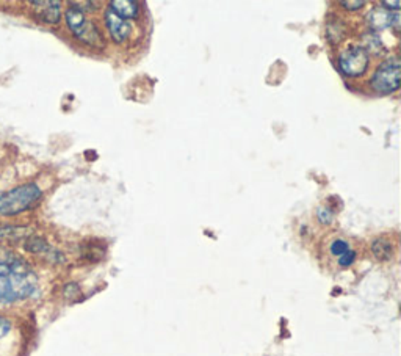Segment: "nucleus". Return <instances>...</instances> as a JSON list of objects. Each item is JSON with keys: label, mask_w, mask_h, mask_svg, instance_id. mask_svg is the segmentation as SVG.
<instances>
[{"label": "nucleus", "mask_w": 401, "mask_h": 356, "mask_svg": "<svg viewBox=\"0 0 401 356\" xmlns=\"http://www.w3.org/2000/svg\"><path fill=\"white\" fill-rule=\"evenodd\" d=\"M33 13L44 24H57L61 17V5L60 2H33Z\"/></svg>", "instance_id": "obj_7"}, {"label": "nucleus", "mask_w": 401, "mask_h": 356, "mask_svg": "<svg viewBox=\"0 0 401 356\" xmlns=\"http://www.w3.org/2000/svg\"><path fill=\"white\" fill-rule=\"evenodd\" d=\"M369 52L360 46H350L340 55V69L348 77H359L369 68Z\"/></svg>", "instance_id": "obj_5"}, {"label": "nucleus", "mask_w": 401, "mask_h": 356, "mask_svg": "<svg viewBox=\"0 0 401 356\" xmlns=\"http://www.w3.org/2000/svg\"><path fill=\"white\" fill-rule=\"evenodd\" d=\"M371 253H373L375 258L380 261H391L393 256L392 243L386 241V238H376V241L371 243Z\"/></svg>", "instance_id": "obj_11"}, {"label": "nucleus", "mask_w": 401, "mask_h": 356, "mask_svg": "<svg viewBox=\"0 0 401 356\" xmlns=\"http://www.w3.org/2000/svg\"><path fill=\"white\" fill-rule=\"evenodd\" d=\"M326 35H328V39H331V38H333V35H335V37H334V44L339 43V41L342 38H344L345 28H344V26H342L340 19H335V22H331V21L328 22Z\"/></svg>", "instance_id": "obj_12"}, {"label": "nucleus", "mask_w": 401, "mask_h": 356, "mask_svg": "<svg viewBox=\"0 0 401 356\" xmlns=\"http://www.w3.org/2000/svg\"><path fill=\"white\" fill-rule=\"evenodd\" d=\"M354 259H356V253H354L353 250H350L344 256H340V258H339V264L342 267H350L353 264V262H354Z\"/></svg>", "instance_id": "obj_14"}, {"label": "nucleus", "mask_w": 401, "mask_h": 356, "mask_svg": "<svg viewBox=\"0 0 401 356\" xmlns=\"http://www.w3.org/2000/svg\"><path fill=\"white\" fill-rule=\"evenodd\" d=\"M77 295H80L79 285H77V284H74V283L68 284L66 288H65V297H66V299L72 300V299H75V297H77Z\"/></svg>", "instance_id": "obj_15"}, {"label": "nucleus", "mask_w": 401, "mask_h": 356, "mask_svg": "<svg viewBox=\"0 0 401 356\" xmlns=\"http://www.w3.org/2000/svg\"><path fill=\"white\" fill-rule=\"evenodd\" d=\"M382 7H387L386 10H393L397 11L400 8V2H381Z\"/></svg>", "instance_id": "obj_19"}, {"label": "nucleus", "mask_w": 401, "mask_h": 356, "mask_svg": "<svg viewBox=\"0 0 401 356\" xmlns=\"http://www.w3.org/2000/svg\"><path fill=\"white\" fill-rule=\"evenodd\" d=\"M66 24L69 30L79 41H82L86 46H92V48H102L104 39L101 37V32L97 27L85 16V13L80 8L75 7L71 2L69 8L66 10Z\"/></svg>", "instance_id": "obj_3"}, {"label": "nucleus", "mask_w": 401, "mask_h": 356, "mask_svg": "<svg viewBox=\"0 0 401 356\" xmlns=\"http://www.w3.org/2000/svg\"><path fill=\"white\" fill-rule=\"evenodd\" d=\"M350 250H351L350 245H348L345 241H334L333 243H331V253L337 256V258L344 256Z\"/></svg>", "instance_id": "obj_13"}, {"label": "nucleus", "mask_w": 401, "mask_h": 356, "mask_svg": "<svg viewBox=\"0 0 401 356\" xmlns=\"http://www.w3.org/2000/svg\"><path fill=\"white\" fill-rule=\"evenodd\" d=\"M401 66L397 57L387 58L382 62L371 77V86L381 95H391L400 88Z\"/></svg>", "instance_id": "obj_4"}, {"label": "nucleus", "mask_w": 401, "mask_h": 356, "mask_svg": "<svg viewBox=\"0 0 401 356\" xmlns=\"http://www.w3.org/2000/svg\"><path fill=\"white\" fill-rule=\"evenodd\" d=\"M116 16H119L121 19H135L138 16V3L132 2V0H115L110 3V8Z\"/></svg>", "instance_id": "obj_10"}, {"label": "nucleus", "mask_w": 401, "mask_h": 356, "mask_svg": "<svg viewBox=\"0 0 401 356\" xmlns=\"http://www.w3.org/2000/svg\"><path fill=\"white\" fill-rule=\"evenodd\" d=\"M395 22H398V16L389 13L384 8H375L369 15V24L373 30H382V28L391 27Z\"/></svg>", "instance_id": "obj_9"}, {"label": "nucleus", "mask_w": 401, "mask_h": 356, "mask_svg": "<svg viewBox=\"0 0 401 356\" xmlns=\"http://www.w3.org/2000/svg\"><path fill=\"white\" fill-rule=\"evenodd\" d=\"M365 5V2H342V7H345L346 10H359V8H362Z\"/></svg>", "instance_id": "obj_17"}, {"label": "nucleus", "mask_w": 401, "mask_h": 356, "mask_svg": "<svg viewBox=\"0 0 401 356\" xmlns=\"http://www.w3.org/2000/svg\"><path fill=\"white\" fill-rule=\"evenodd\" d=\"M37 289V275L27 262L13 251L0 248V303L26 300Z\"/></svg>", "instance_id": "obj_1"}, {"label": "nucleus", "mask_w": 401, "mask_h": 356, "mask_svg": "<svg viewBox=\"0 0 401 356\" xmlns=\"http://www.w3.org/2000/svg\"><path fill=\"white\" fill-rule=\"evenodd\" d=\"M11 330V324L8 322L7 319L0 316V339H2L3 336H7Z\"/></svg>", "instance_id": "obj_16"}, {"label": "nucleus", "mask_w": 401, "mask_h": 356, "mask_svg": "<svg viewBox=\"0 0 401 356\" xmlns=\"http://www.w3.org/2000/svg\"><path fill=\"white\" fill-rule=\"evenodd\" d=\"M26 250L30 251L33 254H41L46 256L52 262H65V258L58 253L57 250H54L50 245L44 241L41 237L30 236L26 241Z\"/></svg>", "instance_id": "obj_8"}, {"label": "nucleus", "mask_w": 401, "mask_h": 356, "mask_svg": "<svg viewBox=\"0 0 401 356\" xmlns=\"http://www.w3.org/2000/svg\"><path fill=\"white\" fill-rule=\"evenodd\" d=\"M106 26L108 28L110 37L113 38L115 43H124V41L130 37L132 33V24L130 21L121 19L119 16H116L112 10H107L106 13Z\"/></svg>", "instance_id": "obj_6"}, {"label": "nucleus", "mask_w": 401, "mask_h": 356, "mask_svg": "<svg viewBox=\"0 0 401 356\" xmlns=\"http://www.w3.org/2000/svg\"><path fill=\"white\" fill-rule=\"evenodd\" d=\"M41 198V190L35 184H24L0 196V215L10 217L30 209Z\"/></svg>", "instance_id": "obj_2"}, {"label": "nucleus", "mask_w": 401, "mask_h": 356, "mask_svg": "<svg viewBox=\"0 0 401 356\" xmlns=\"http://www.w3.org/2000/svg\"><path fill=\"white\" fill-rule=\"evenodd\" d=\"M318 217H320V220H322V223H329L331 217H333V215H331L329 211H326V215H324V211H323V207H322L318 211Z\"/></svg>", "instance_id": "obj_18"}]
</instances>
